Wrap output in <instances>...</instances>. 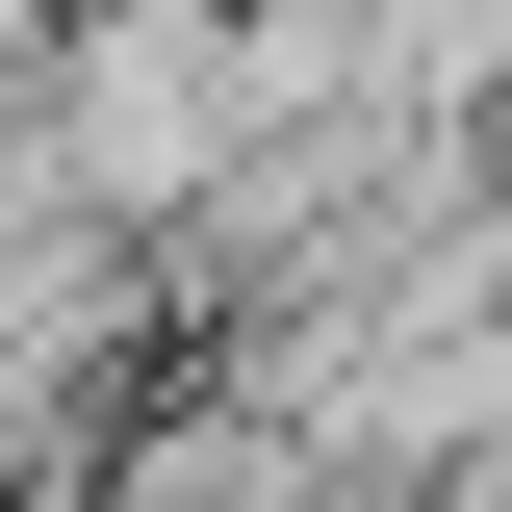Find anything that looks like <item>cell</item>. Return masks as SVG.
Masks as SVG:
<instances>
[{
  "label": "cell",
  "mask_w": 512,
  "mask_h": 512,
  "mask_svg": "<svg viewBox=\"0 0 512 512\" xmlns=\"http://www.w3.org/2000/svg\"><path fill=\"white\" fill-rule=\"evenodd\" d=\"M231 512H410V487H359V461H282V487H231Z\"/></svg>",
  "instance_id": "obj_1"
}]
</instances>
